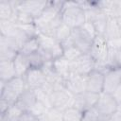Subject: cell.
Here are the masks:
<instances>
[{"label":"cell","mask_w":121,"mask_h":121,"mask_svg":"<svg viewBox=\"0 0 121 121\" xmlns=\"http://www.w3.org/2000/svg\"><path fill=\"white\" fill-rule=\"evenodd\" d=\"M100 121H110V119H102V120H100Z\"/></svg>","instance_id":"cell-39"},{"label":"cell","mask_w":121,"mask_h":121,"mask_svg":"<svg viewBox=\"0 0 121 121\" xmlns=\"http://www.w3.org/2000/svg\"><path fill=\"white\" fill-rule=\"evenodd\" d=\"M71 39L74 45L82 53H89L94 39L88 35L81 27L74 28L71 32Z\"/></svg>","instance_id":"cell-9"},{"label":"cell","mask_w":121,"mask_h":121,"mask_svg":"<svg viewBox=\"0 0 121 121\" xmlns=\"http://www.w3.org/2000/svg\"><path fill=\"white\" fill-rule=\"evenodd\" d=\"M62 23L72 29L80 27L85 22V11L78 5L77 2H64L61 11Z\"/></svg>","instance_id":"cell-1"},{"label":"cell","mask_w":121,"mask_h":121,"mask_svg":"<svg viewBox=\"0 0 121 121\" xmlns=\"http://www.w3.org/2000/svg\"><path fill=\"white\" fill-rule=\"evenodd\" d=\"M98 97H99V94L85 91L79 95H75L73 106L84 112L85 111L95 107V105L98 100Z\"/></svg>","instance_id":"cell-10"},{"label":"cell","mask_w":121,"mask_h":121,"mask_svg":"<svg viewBox=\"0 0 121 121\" xmlns=\"http://www.w3.org/2000/svg\"><path fill=\"white\" fill-rule=\"evenodd\" d=\"M19 52L14 49L5 39L4 36L0 37V60H13Z\"/></svg>","instance_id":"cell-17"},{"label":"cell","mask_w":121,"mask_h":121,"mask_svg":"<svg viewBox=\"0 0 121 121\" xmlns=\"http://www.w3.org/2000/svg\"><path fill=\"white\" fill-rule=\"evenodd\" d=\"M47 111H48V109H47L44 105H43L41 102L37 101V102L34 104V106L31 108V110H30L29 112H31L37 117V116L45 114V113L47 112Z\"/></svg>","instance_id":"cell-31"},{"label":"cell","mask_w":121,"mask_h":121,"mask_svg":"<svg viewBox=\"0 0 121 121\" xmlns=\"http://www.w3.org/2000/svg\"><path fill=\"white\" fill-rule=\"evenodd\" d=\"M17 77L13 60H0V78L1 80L9 81Z\"/></svg>","instance_id":"cell-18"},{"label":"cell","mask_w":121,"mask_h":121,"mask_svg":"<svg viewBox=\"0 0 121 121\" xmlns=\"http://www.w3.org/2000/svg\"><path fill=\"white\" fill-rule=\"evenodd\" d=\"M36 102H37V98H36L34 90L27 88L20 95V97L16 103L23 109L24 112H27V111L31 110V108L34 106V104Z\"/></svg>","instance_id":"cell-14"},{"label":"cell","mask_w":121,"mask_h":121,"mask_svg":"<svg viewBox=\"0 0 121 121\" xmlns=\"http://www.w3.org/2000/svg\"><path fill=\"white\" fill-rule=\"evenodd\" d=\"M36 121H48V118H47L46 113L45 114H43V115H40V116H37L36 117Z\"/></svg>","instance_id":"cell-37"},{"label":"cell","mask_w":121,"mask_h":121,"mask_svg":"<svg viewBox=\"0 0 121 121\" xmlns=\"http://www.w3.org/2000/svg\"><path fill=\"white\" fill-rule=\"evenodd\" d=\"M109 53V45L107 39L102 35H97L91 45L89 54L95 62H105Z\"/></svg>","instance_id":"cell-6"},{"label":"cell","mask_w":121,"mask_h":121,"mask_svg":"<svg viewBox=\"0 0 121 121\" xmlns=\"http://www.w3.org/2000/svg\"><path fill=\"white\" fill-rule=\"evenodd\" d=\"M118 105L111 94L102 92L99 94L98 100L95 105V109L99 114L100 120L109 119L111 115L117 110Z\"/></svg>","instance_id":"cell-3"},{"label":"cell","mask_w":121,"mask_h":121,"mask_svg":"<svg viewBox=\"0 0 121 121\" xmlns=\"http://www.w3.org/2000/svg\"><path fill=\"white\" fill-rule=\"evenodd\" d=\"M117 19V21H118V24H119V26H120V28H121V17H119V18H116Z\"/></svg>","instance_id":"cell-38"},{"label":"cell","mask_w":121,"mask_h":121,"mask_svg":"<svg viewBox=\"0 0 121 121\" xmlns=\"http://www.w3.org/2000/svg\"><path fill=\"white\" fill-rule=\"evenodd\" d=\"M104 88V74L97 71L93 70L87 76V91L101 94Z\"/></svg>","instance_id":"cell-13"},{"label":"cell","mask_w":121,"mask_h":121,"mask_svg":"<svg viewBox=\"0 0 121 121\" xmlns=\"http://www.w3.org/2000/svg\"><path fill=\"white\" fill-rule=\"evenodd\" d=\"M65 88L74 95L87 91V76L71 73L63 79Z\"/></svg>","instance_id":"cell-7"},{"label":"cell","mask_w":121,"mask_h":121,"mask_svg":"<svg viewBox=\"0 0 121 121\" xmlns=\"http://www.w3.org/2000/svg\"><path fill=\"white\" fill-rule=\"evenodd\" d=\"M9 106L10 105L6 100H4V99L1 98V100H0V112H1V114H4L9 110Z\"/></svg>","instance_id":"cell-36"},{"label":"cell","mask_w":121,"mask_h":121,"mask_svg":"<svg viewBox=\"0 0 121 121\" xmlns=\"http://www.w3.org/2000/svg\"><path fill=\"white\" fill-rule=\"evenodd\" d=\"M120 49H121V47H120Z\"/></svg>","instance_id":"cell-40"},{"label":"cell","mask_w":121,"mask_h":121,"mask_svg":"<svg viewBox=\"0 0 121 121\" xmlns=\"http://www.w3.org/2000/svg\"><path fill=\"white\" fill-rule=\"evenodd\" d=\"M39 47L40 46H39L37 37L36 38H30L22 45V47L20 49V52L26 55V56H29L32 53L37 52L39 50Z\"/></svg>","instance_id":"cell-23"},{"label":"cell","mask_w":121,"mask_h":121,"mask_svg":"<svg viewBox=\"0 0 121 121\" xmlns=\"http://www.w3.org/2000/svg\"><path fill=\"white\" fill-rule=\"evenodd\" d=\"M19 121H36V116L29 111L24 112L19 118Z\"/></svg>","instance_id":"cell-33"},{"label":"cell","mask_w":121,"mask_h":121,"mask_svg":"<svg viewBox=\"0 0 121 121\" xmlns=\"http://www.w3.org/2000/svg\"><path fill=\"white\" fill-rule=\"evenodd\" d=\"M48 121H63V112L57 109V108H51L46 112Z\"/></svg>","instance_id":"cell-29"},{"label":"cell","mask_w":121,"mask_h":121,"mask_svg":"<svg viewBox=\"0 0 121 121\" xmlns=\"http://www.w3.org/2000/svg\"><path fill=\"white\" fill-rule=\"evenodd\" d=\"M104 37L107 39V41L121 38V28L119 26V24L116 18H112V17L108 18Z\"/></svg>","instance_id":"cell-15"},{"label":"cell","mask_w":121,"mask_h":121,"mask_svg":"<svg viewBox=\"0 0 121 121\" xmlns=\"http://www.w3.org/2000/svg\"><path fill=\"white\" fill-rule=\"evenodd\" d=\"M53 67L55 72L63 79L70 74V61L67 60L63 56L53 60Z\"/></svg>","instance_id":"cell-19"},{"label":"cell","mask_w":121,"mask_h":121,"mask_svg":"<svg viewBox=\"0 0 121 121\" xmlns=\"http://www.w3.org/2000/svg\"><path fill=\"white\" fill-rule=\"evenodd\" d=\"M109 119L110 121H121V107H118Z\"/></svg>","instance_id":"cell-35"},{"label":"cell","mask_w":121,"mask_h":121,"mask_svg":"<svg viewBox=\"0 0 121 121\" xmlns=\"http://www.w3.org/2000/svg\"><path fill=\"white\" fill-rule=\"evenodd\" d=\"M105 63L109 70L114 68H121V49L109 48V53Z\"/></svg>","instance_id":"cell-20"},{"label":"cell","mask_w":121,"mask_h":121,"mask_svg":"<svg viewBox=\"0 0 121 121\" xmlns=\"http://www.w3.org/2000/svg\"><path fill=\"white\" fill-rule=\"evenodd\" d=\"M37 40L39 43V46L41 49L49 53L53 59H58L63 55V48L60 42H58L54 36L45 35V34H39L37 36Z\"/></svg>","instance_id":"cell-4"},{"label":"cell","mask_w":121,"mask_h":121,"mask_svg":"<svg viewBox=\"0 0 121 121\" xmlns=\"http://www.w3.org/2000/svg\"><path fill=\"white\" fill-rule=\"evenodd\" d=\"M13 64L15 67L17 77H24L26 72L30 69V64L28 60V57L21 52H19L15 59L13 60Z\"/></svg>","instance_id":"cell-16"},{"label":"cell","mask_w":121,"mask_h":121,"mask_svg":"<svg viewBox=\"0 0 121 121\" xmlns=\"http://www.w3.org/2000/svg\"><path fill=\"white\" fill-rule=\"evenodd\" d=\"M82 54L83 53L78 48H77L75 45H71V46L63 49V55L62 56L67 60H69L70 62H72V61L76 60L77 59H78Z\"/></svg>","instance_id":"cell-26"},{"label":"cell","mask_w":121,"mask_h":121,"mask_svg":"<svg viewBox=\"0 0 121 121\" xmlns=\"http://www.w3.org/2000/svg\"><path fill=\"white\" fill-rule=\"evenodd\" d=\"M34 92H35V95H36L37 101L41 102L48 110L51 109V108H53V104H52V101H51L50 95L48 93H46L42 87L37 88V89H34Z\"/></svg>","instance_id":"cell-24"},{"label":"cell","mask_w":121,"mask_h":121,"mask_svg":"<svg viewBox=\"0 0 121 121\" xmlns=\"http://www.w3.org/2000/svg\"><path fill=\"white\" fill-rule=\"evenodd\" d=\"M16 25H30L34 24V18L27 12L25 11H18L15 20Z\"/></svg>","instance_id":"cell-28"},{"label":"cell","mask_w":121,"mask_h":121,"mask_svg":"<svg viewBox=\"0 0 121 121\" xmlns=\"http://www.w3.org/2000/svg\"><path fill=\"white\" fill-rule=\"evenodd\" d=\"M28 57V60H29V64H30V68H38L41 69L43 65V63L45 62L43 56L41 55V53L39 51L32 53L31 55L27 56Z\"/></svg>","instance_id":"cell-27"},{"label":"cell","mask_w":121,"mask_h":121,"mask_svg":"<svg viewBox=\"0 0 121 121\" xmlns=\"http://www.w3.org/2000/svg\"><path fill=\"white\" fill-rule=\"evenodd\" d=\"M83 112L72 106L63 111V121H82Z\"/></svg>","instance_id":"cell-21"},{"label":"cell","mask_w":121,"mask_h":121,"mask_svg":"<svg viewBox=\"0 0 121 121\" xmlns=\"http://www.w3.org/2000/svg\"><path fill=\"white\" fill-rule=\"evenodd\" d=\"M80 27H81V28H82L88 35H90L93 39H95V38L97 36V33H96L95 28V26H94V25H93L92 22H90V21H86Z\"/></svg>","instance_id":"cell-32"},{"label":"cell","mask_w":121,"mask_h":121,"mask_svg":"<svg viewBox=\"0 0 121 121\" xmlns=\"http://www.w3.org/2000/svg\"><path fill=\"white\" fill-rule=\"evenodd\" d=\"M27 85L24 77H15L6 82L5 88L0 91V98L6 100L9 105L15 104Z\"/></svg>","instance_id":"cell-2"},{"label":"cell","mask_w":121,"mask_h":121,"mask_svg":"<svg viewBox=\"0 0 121 121\" xmlns=\"http://www.w3.org/2000/svg\"><path fill=\"white\" fill-rule=\"evenodd\" d=\"M121 84V68L110 69L104 74L103 92L112 94L114 90Z\"/></svg>","instance_id":"cell-11"},{"label":"cell","mask_w":121,"mask_h":121,"mask_svg":"<svg viewBox=\"0 0 121 121\" xmlns=\"http://www.w3.org/2000/svg\"><path fill=\"white\" fill-rule=\"evenodd\" d=\"M24 111L23 109L17 104H12L9 106V110L4 113L10 121H19V118L21 117V115L23 114ZM2 115V114H1Z\"/></svg>","instance_id":"cell-25"},{"label":"cell","mask_w":121,"mask_h":121,"mask_svg":"<svg viewBox=\"0 0 121 121\" xmlns=\"http://www.w3.org/2000/svg\"><path fill=\"white\" fill-rule=\"evenodd\" d=\"M71 32H72V28L69 27L67 25H65L64 23H61L54 31V38L61 43L63 41H65L66 39H68L70 36H71Z\"/></svg>","instance_id":"cell-22"},{"label":"cell","mask_w":121,"mask_h":121,"mask_svg":"<svg viewBox=\"0 0 121 121\" xmlns=\"http://www.w3.org/2000/svg\"><path fill=\"white\" fill-rule=\"evenodd\" d=\"M112 95L114 98V100L116 101L118 107H121V84L114 90V92L112 94Z\"/></svg>","instance_id":"cell-34"},{"label":"cell","mask_w":121,"mask_h":121,"mask_svg":"<svg viewBox=\"0 0 121 121\" xmlns=\"http://www.w3.org/2000/svg\"><path fill=\"white\" fill-rule=\"evenodd\" d=\"M51 101L54 108H57L60 111H64L65 109L72 107L74 104L75 95L70 93L65 87L62 89L55 90L51 94Z\"/></svg>","instance_id":"cell-8"},{"label":"cell","mask_w":121,"mask_h":121,"mask_svg":"<svg viewBox=\"0 0 121 121\" xmlns=\"http://www.w3.org/2000/svg\"><path fill=\"white\" fill-rule=\"evenodd\" d=\"M82 121H100V117L96 110L94 108L89 109L83 112Z\"/></svg>","instance_id":"cell-30"},{"label":"cell","mask_w":121,"mask_h":121,"mask_svg":"<svg viewBox=\"0 0 121 121\" xmlns=\"http://www.w3.org/2000/svg\"><path fill=\"white\" fill-rule=\"evenodd\" d=\"M95 60L89 53H83L78 59L70 62V72L81 76H88L95 69Z\"/></svg>","instance_id":"cell-5"},{"label":"cell","mask_w":121,"mask_h":121,"mask_svg":"<svg viewBox=\"0 0 121 121\" xmlns=\"http://www.w3.org/2000/svg\"><path fill=\"white\" fill-rule=\"evenodd\" d=\"M27 88L30 89H37L42 87L46 82V78L42 69L38 68H30L26 74L24 76Z\"/></svg>","instance_id":"cell-12"}]
</instances>
